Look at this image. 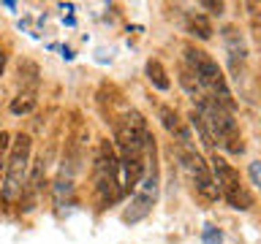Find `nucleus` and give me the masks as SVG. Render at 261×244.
Masks as SVG:
<instances>
[{
  "mask_svg": "<svg viewBox=\"0 0 261 244\" xmlns=\"http://www.w3.org/2000/svg\"><path fill=\"white\" fill-rule=\"evenodd\" d=\"M223 38H226V46H228V52H231V60H245V54H248V46H245V41L240 36V30L237 27H226L223 30Z\"/></svg>",
  "mask_w": 261,
  "mask_h": 244,
  "instance_id": "10",
  "label": "nucleus"
},
{
  "mask_svg": "<svg viewBox=\"0 0 261 244\" xmlns=\"http://www.w3.org/2000/svg\"><path fill=\"white\" fill-rule=\"evenodd\" d=\"M8 146H11V136H8L6 130H0V155H3Z\"/></svg>",
  "mask_w": 261,
  "mask_h": 244,
  "instance_id": "16",
  "label": "nucleus"
},
{
  "mask_svg": "<svg viewBox=\"0 0 261 244\" xmlns=\"http://www.w3.org/2000/svg\"><path fill=\"white\" fill-rule=\"evenodd\" d=\"M11 155H8V166H6V179H3V201L11 203L22 195L24 179H28V166H30V149H33V138L28 133H19L11 141Z\"/></svg>",
  "mask_w": 261,
  "mask_h": 244,
  "instance_id": "4",
  "label": "nucleus"
},
{
  "mask_svg": "<svg viewBox=\"0 0 261 244\" xmlns=\"http://www.w3.org/2000/svg\"><path fill=\"white\" fill-rule=\"evenodd\" d=\"M6 63H8V54L0 49V76H3V71H6Z\"/></svg>",
  "mask_w": 261,
  "mask_h": 244,
  "instance_id": "18",
  "label": "nucleus"
},
{
  "mask_svg": "<svg viewBox=\"0 0 261 244\" xmlns=\"http://www.w3.org/2000/svg\"><path fill=\"white\" fill-rule=\"evenodd\" d=\"M212 174H215L212 179H215L218 195H223L228 201V206H234L240 211H248L253 206V193L242 182V174L234 166H228L223 158H218V155L212 158Z\"/></svg>",
  "mask_w": 261,
  "mask_h": 244,
  "instance_id": "5",
  "label": "nucleus"
},
{
  "mask_svg": "<svg viewBox=\"0 0 261 244\" xmlns=\"http://www.w3.org/2000/svg\"><path fill=\"white\" fill-rule=\"evenodd\" d=\"M250 179L253 185H258V163H250Z\"/></svg>",
  "mask_w": 261,
  "mask_h": 244,
  "instance_id": "17",
  "label": "nucleus"
},
{
  "mask_svg": "<svg viewBox=\"0 0 261 244\" xmlns=\"http://www.w3.org/2000/svg\"><path fill=\"white\" fill-rule=\"evenodd\" d=\"M158 117H161V122H163V128H166L179 144H191V130L185 128V122L179 119V114H177L174 109H169V106H161Z\"/></svg>",
  "mask_w": 261,
  "mask_h": 244,
  "instance_id": "8",
  "label": "nucleus"
},
{
  "mask_svg": "<svg viewBox=\"0 0 261 244\" xmlns=\"http://www.w3.org/2000/svg\"><path fill=\"white\" fill-rule=\"evenodd\" d=\"M147 79L152 81L155 89H161V93H166V89L171 87V81L166 76V71H163V65L158 60H147Z\"/></svg>",
  "mask_w": 261,
  "mask_h": 244,
  "instance_id": "11",
  "label": "nucleus"
},
{
  "mask_svg": "<svg viewBox=\"0 0 261 244\" xmlns=\"http://www.w3.org/2000/svg\"><path fill=\"white\" fill-rule=\"evenodd\" d=\"M93 176H95V190L103 206H109L122 195V185H120V158L114 152L112 141H101L98 144V155L93 163Z\"/></svg>",
  "mask_w": 261,
  "mask_h": 244,
  "instance_id": "3",
  "label": "nucleus"
},
{
  "mask_svg": "<svg viewBox=\"0 0 261 244\" xmlns=\"http://www.w3.org/2000/svg\"><path fill=\"white\" fill-rule=\"evenodd\" d=\"M185 63H188L185 68H191L193 76L199 79L201 93H207L210 101L223 106L226 111H234V98H231V89L226 84V76L220 71V65L207 52H201L196 46H185Z\"/></svg>",
  "mask_w": 261,
  "mask_h": 244,
  "instance_id": "1",
  "label": "nucleus"
},
{
  "mask_svg": "<svg viewBox=\"0 0 261 244\" xmlns=\"http://www.w3.org/2000/svg\"><path fill=\"white\" fill-rule=\"evenodd\" d=\"M177 158H179V163H182V171L188 174V179H191L193 193L199 195V198H201L204 203L218 201V187H215V179H212V171H210L207 163H204L201 155L196 152L191 144H179Z\"/></svg>",
  "mask_w": 261,
  "mask_h": 244,
  "instance_id": "6",
  "label": "nucleus"
},
{
  "mask_svg": "<svg viewBox=\"0 0 261 244\" xmlns=\"http://www.w3.org/2000/svg\"><path fill=\"white\" fill-rule=\"evenodd\" d=\"M152 198H155V179H147V182H144V190L134 195L130 209L122 215V220H125V223H139V220H142L147 211H150Z\"/></svg>",
  "mask_w": 261,
  "mask_h": 244,
  "instance_id": "7",
  "label": "nucleus"
},
{
  "mask_svg": "<svg viewBox=\"0 0 261 244\" xmlns=\"http://www.w3.org/2000/svg\"><path fill=\"white\" fill-rule=\"evenodd\" d=\"M179 84L185 87V93L193 98V101H199L201 98V87H199V79L193 76V71L191 68H182L179 71Z\"/></svg>",
  "mask_w": 261,
  "mask_h": 244,
  "instance_id": "12",
  "label": "nucleus"
},
{
  "mask_svg": "<svg viewBox=\"0 0 261 244\" xmlns=\"http://www.w3.org/2000/svg\"><path fill=\"white\" fill-rule=\"evenodd\" d=\"M204 244H223V236H220L218 228H212V225L204 228Z\"/></svg>",
  "mask_w": 261,
  "mask_h": 244,
  "instance_id": "15",
  "label": "nucleus"
},
{
  "mask_svg": "<svg viewBox=\"0 0 261 244\" xmlns=\"http://www.w3.org/2000/svg\"><path fill=\"white\" fill-rule=\"evenodd\" d=\"M28 81V84L30 87H36L38 84V68H36V65H33V63H22L19 65V81Z\"/></svg>",
  "mask_w": 261,
  "mask_h": 244,
  "instance_id": "14",
  "label": "nucleus"
},
{
  "mask_svg": "<svg viewBox=\"0 0 261 244\" xmlns=\"http://www.w3.org/2000/svg\"><path fill=\"white\" fill-rule=\"evenodd\" d=\"M33 109H36V95L33 93H22V95H16L14 101H11V114H30Z\"/></svg>",
  "mask_w": 261,
  "mask_h": 244,
  "instance_id": "13",
  "label": "nucleus"
},
{
  "mask_svg": "<svg viewBox=\"0 0 261 244\" xmlns=\"http://www.w3.org/2000/svg\"><path fill=\"white\" fill-rule=\"evenodd\" d=\"M193 111L199 114V119L204 122V128H207V133L212 136L215 144H223L231 155H242L245 152V144H242V136H240V125H237L231 111H226L223 106L210 101L207 95H201L199 101H196Z\"/></svg>",
  "mask_w": 261,
  "mask_h": 244,
  "instance_id": "2",
  "label": "nucleus"
},
{
  "mask_svg": "<svg viewBox=\"0 0 261 244\" xmlns=\"http://www.w3.org/2000/svg\"><path fill=\"white\" fill-rule=\"evenodd\" d=\"M0 176H3V163H0Z\"/></svg>",
  "mask_w": 261,
  "mask_h": 244,
  "instance_id": "19",
  "label": "nucleus"
},
{
  "mask_svg": "<svg viewBox=\"0 0 261 244\" xmlns=\"http://www.w3.org/2000/svg\"><path fill=\"white\" fill-rule=\"evenodd\" d=\"M185 30L191 33V36H196L199 41H210L212 38V22L207 19L204 14H188L185 16Z\"/></svg>",
  "mask_w": 261,
  "mask_h": 244,
  "instance_id": "9",
  "label": "nucleus"
}]
</instances>
